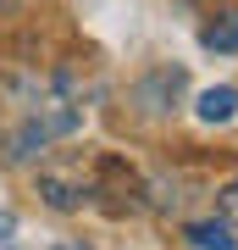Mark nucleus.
I'll return each instance as SVG.
<instances>
[{
    "instance_id": "1",
    "label": "nucleus",
    "mask_w": 238,
    "mask_h": 250,
    "mask_svg": "<svg viewBox=\"0 0 238 250\" xmlns=\"http://www.w3.org/2000/svg\"><path fill=\"white\" fill-rule=\"evenodd\" d=\"M78 123H83V106H78L67 89H55V95L34 100V106H28V117L11 128V139H6V161H11V167L34 161L39 150H50L55 139H67Z\"/></svg>"
},
{
    "instance_id": "2",
    "label": "nucleus",
    "mask_w": 238,
    "mask_h": 250,
    "mask_svg": "<svg viewBox=\"0 0 238 250\" xmlns=\"http://www.w3.org/2000/svg\"><path fill=\"white\" fill-rule=\"evenodd\" d=\"M177 95H183V67H161L139 83V106L144 111H172Z\"/></svg>"
},
{
    "instance_id": "3",
    "label": "nucleus",
    "mask_w": 238,
    "mask_h": 250,
    "mask_svg": "<svg viewBox=\"0 0 238 250\" xmlns=\"http://www.w3.org/2000/svg\"><path fill=\"white\" fill-rule=\"evenodd\" d=\"M39 195H44V206H55V211H78L89 200V184H67V178H55V172H44Z\"/></svg>"
},
{
    "instance_id": "4",
    "label": "nucleus",
    "mask_w": 238,
    "mask_h": 250,
    "mask_svg": "<svg viewBox=\"0 0 238 250\" xmlns=\"http://www.w3.org/2000/svg\"><path fill=\"white\" fill-rule=\"evenodd\" d=\"M200 123H233V117H238V89H233V83H216V89H205L200 95Z\"/></svg>"
},
{
    "instance_id": "5",
    "label": "nucleus",
    "mask_w": 238,
    "mask_h": 250,
    "mask_svg": "<svg viewBox=\"0 0 238 250\" xmlns=\"http://www.w3.org/2000/svg\"><path fill=\"white\" fill-rule=\"evenodd\" d=\"M188 245H194V250H238V239H233V223H221V217L188 223Z\"/></svg>"
},
{
    "instance_id": "6",
    "label": "nucleus",
    "mask_w": 238,
    "mask_h": 250,
    "mask_svg": "<svg viewBox=\"0 0 238 250\" xmlns=\"http://www.w3.org/2000/svg\"><path fill=\"white\" fill-rule=\"evenodd\" d=\"M205 50H238V11H221V17L200 34Z\"/></svg>"
},
{
    "instance_id": "7",
    "label": "nucleus",
    "mask_w": 238,
    "mask_h": 250,
    "mask_svg": "<svg viewBox=\"0 0 238 250\" xmlns=\"http://www.w3.org/2000/svg\"><path fill=\"white\" fill-rule=\"evenodd\" d=\"M221 223H233V228H238V178L221 189Z\"/></svg>"
},
{
    "instance_id": "8",
    "label": "nucleus",
    "mask_w": 238,
    "mask_h": 250,
    "mask_svg": "<svg viewBox=\"0 0 238 250\" xmlns=\"http://www.w3.org/2000/svg\"><path fill=\"white\" fill-rule=\"evenodd\" d=\"M11 233H17V217L0 211V250H11Z\"/></svg>"
},
{
    "instance_id": "9",
    "label": "nucleus",
    "mask_w": 238,
    "mask_h": 250,
    "mask_svg": "<svg viewBox=\"0 0 238 250\" xmlns=\"http://www.w3.org/2000/svg\"><path fill=\"white\" fill-rule=\"evenodd\" d=\"M50 250H94L89 239H61V245H50Z\"/></svg>"
}]
</instances>
